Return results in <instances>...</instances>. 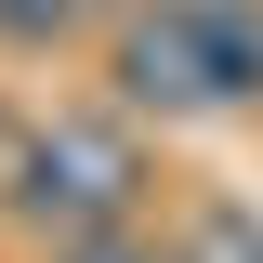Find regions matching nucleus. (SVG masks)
<instances>
[{"label": "nucleus", "mask_w": 263, "mask_h": 263, "mask_svg": "<svg viewBox=\"0 0 263 263\" xmlns=\"http://www.w3.org/2000/svg\"><path fill=\"white\" fill-rule=\"evenodd\" d=\"M158 197V158L119 105H53V119H13V158H0V224L40 237V250H92L132 237Z\"/></svg>", "instance_id": "1"}, {"label": "nucleus", "mask_w": 263, "mask_h": 263, "mask_svg": "<svg viewBox=\"0 0 263 263\" xmlns=\"http://www.w3.org/2000/svg\"><path fill=\"white\" fill-rule=\"evenodd\" d=\"M119 119H263V0H132L105 27Z\"/></svg>", "instance_id": "2"}, {"label": "nucleus", "mask_w": 263, "mask_h": 263, "mask_svg": "<svg viewBox=\"0 0 263 263\" xmlns=\"http://www.w3.org/2000/svg\"><path fill=\"white\" fill-rule=\"evenodd\" d=\"M132 0H0V53H79V40H105Z\"/></svg>", "instance_id": "3"}, {"label": "nucleus", "mask_w": 263, "mask_h": 263, "mask_svg": "<svg viewBox=\"0 0 263 263\" xmlns=\"http://www.w3.org/2000/svg\"><path fill=\"white\" fill-rule=\"evenodd\" d=\"M171 263H263V211L197 197V211H184V237H171Z\"/></svg>", "instance_id": "4"}, {"label": "nucleus", "mask_w": 263, "mask_h": 263, "mask_svg": "<svg viewBox=\"0 0 263 263\" xmlns=\"http://www.w3.org/2000/svg\"><path fill=\"white\" fill-rule=\"evenodd\" d=\"M53 263H171L158 237H92V250H53Z\"/></svg>", "instance_id": "5"}]
</instances>
